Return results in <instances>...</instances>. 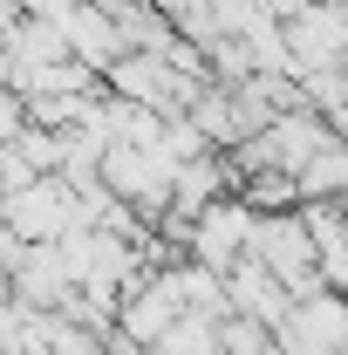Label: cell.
Here are the masks:
<instances>
[{
	"instance_id": "obj_1",
	"label": "cell",
	"mask_w": 348,
	"mask_h": 355,
	"mask_svg": "<svg viewBox=\"0 0 348 355\" xmlns=\"http://www.w3.org/2000/svg\"><path fill=\"white\" fill-rule=\"evenodd\" d=\"M253 225H260V212H253L246 198H218L212 212L191 225V246H184V260L212 266V273H232V266L253 253Z\"/></svg>"
},
{
	"instance_id": "obj_2",
	"label": "cell",
	"mask_w": 348,
	"mask_h": 355,
	"mask_svg": "<svg viewBox=\"0 0 348 355\" xmlns=\"http://www.w3.org/2000/svg\"><path fill=\"white\" fill-rule=\"evenodd\" d=\"M7 232L28 239V246L69 239V232H76V191H69L62 178H42V184L14 191V198H7Z\"/></svg>"
},
{
	"instance_id": "obj_3",
	"label": "cell",
	"mask_w": 348,
	"mask_h": 355,
	"mask_svg": "<svg viewBox=\"0 0 348 355\" xmlns=\"http://www.w3.org/2000/svg\"><path fill=\"white\" fill-rule=\"evenodd\" d=\"M177 321H184V301H177L171 273H150V280H137L130 294H123L116 335H130V342H143V349H157V342L171 335Z\"/></svg>"
},
{
	"instance_id": "obj_4",
	"label": "cell",
	"mask_w": 348,
	"mask_h": 355,
	"mask_svg": "<svg viewBox=\"0 0 348 355\" xmlns=\"http://www.w3.org/2000/svg\"><path fill=\"white\" fill-rule=\"evenodd\" d=\"M62 35H69V55L89 62L103 83H110V69L130 55V48H123V28H116V14H103V7H89V0H76V7L62 14Z\"/></svg>"
},
{
	"instance_id": "obj_5",
	"label": "cell",
	"mask_w": 348,
	"mask_h": 355,
	"mask_svg": "<svg viewBox=\"0 0 348 355\" xmlns=\"http://www.w3.org/2000/svg\"><path fill=\"white\" fill-rule=\"evenodd\" d=\"M225 294H232V314H253V321H266L273 335H280V321L294 314V294L280 287V273H273V266H260L253 253L225 273Z\"/></svg>"
},
{
	"instance_id": "obj_6",
	"label": "cell",
	"mask_w": 348,
	"mask_h": 355,
	"mask_svg": "<svg viewBox=\"0 0 348 355\" xmlns=\"http://www.w3.org/2000/svg\"><path fill=\"white\" fill-rule=\"evenodd\" d=\"M177 287V301H184V314H212V321H232V294H225V273H212V266L198 260H177L164 266Z\"/></svg>"
},
{
	"instance_id": "obj_7",
	"label": "cell",
	"mask_w": 348,
	"mask_h": 355,
	"mask_svg": "<svg viewBox=\"0 0 348 355\" xmlns=\"http://www.w3.org/2000/svg\"><path fill=\"white\" fill-rule=\"evenodd\" d=\"M157 355H225V321H212V314H184L171 335L157 342Z\"/></svg>"
},
{
	"instance_id": "obj_8",
	"label": "cell",
	"mask_w": 348,
	"mask_h": 355,
	"mask_svg": "<svg viewBox=\"0 0 348 355\" xmlns=\"http://www.w3.org/2000/svg\"><path fill=\"white\" fill-rule=\"evenodd\" d=\"M225 355H280V335L253 314H232L225 321Z\"/></svg>"
},
{
	"instance_id": "obj_9",
	"label": "cell",
	"mask_w": 348,
	"mask_h": 355,
	"mask_svg": "<svg viewBox=\"0 0 348 355\" xmlns=\"http://www.w3.org/2000/svg\"><path fill=\"white\" fill-rule=\"evenodd\" d=\"M164 157L171 164H198V157H212V144H205V130L191 116H164Z\"/></svg>"
}]
</instances>
